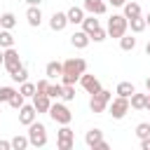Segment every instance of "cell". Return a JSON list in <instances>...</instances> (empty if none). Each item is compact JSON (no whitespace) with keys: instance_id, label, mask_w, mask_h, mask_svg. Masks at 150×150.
I'll return each instance as SVG.
<instances>
[{"instance_id":"60d3db41","label":"cell","mask_w":150,"mask_h":150,"mask_svg":"<svg viewBox=\"0 0 150 150\" xmlns=\"http://www.w3.org/2000/svg\"><path fill=\"white\" fill-rule=\"evenodd\" d=\"M143 19H145V23H148V26H150V12H148V14H145V16H143Z\"/></svg>"},{"instance_id":"e0dca14e","label":"cell","mask_w":150,"mask_h":150,"mask_svg":"<svg viewBox=\"0 0 150 150\" xmlns=\"http://www.w3.org/2000/svg\"><path fill=\"white\" fill-rule=\"evenodd\" d=\"M61 73H63V63H59V61H49V63L45 66V75H47L49 80H59Z\"/></svg>"},{"instance_id":"603a6c76","label":"cell","mask_w":150,"mask_h":150,"mask_svg":"<svg viewBox=\"0 0 150 150\" xmlns=\"http://www.w3.org/2000/svg\"><path fill=\"white\" fill-rule=\"evenodd\" d=\"M122 7H124V16H127V19H131V16H141V5H138V2H129V0H127Z\"/></svg>"},{"instance_id":"d6986e66","label":"cell","mask_w":150,"mask_h":150,"mask_svg":"<svg viewBox=\"0 0 150 150\" xmlns=\"http://www.w3.org/2000/svg\"><path fill=\"white\" fill-rule=\"evenodd\" d=\"M145 103H148V94H138V91H134V94L129 96V105H131L134 110H145Z\"/></svg>"},{"instance_id":"7c38bea8","label":"cell","mask_w":150,"mask_h":150,"mask_svg":"<svg viewBox=\"0 0 150 150\" xmlns=\"http://www.w3.org/2000/svg\"><path fill=\"white\" fill-rule=\"evenodd\" d=\"M82 9H84V12H89V14H96V16H101V14H105L108 5H105V0H84Z\"/></svg>"},{"instance_id":"ac0fdd59","label":"cell","mask_w":150,"mask_h":150,"mask_svg":"<svg viewBox=\"0 0 150 150\" xmlns=\"http://www.w3.org/2000/svg\"><path fill=\"white\" fill-rule=\"evenodd\" d=\"M127 28H131V33H143V30L148 28V23H145V19H143V14H141V16L127 19Z\"/></svg>"},{"instance_id":"8992f818","label":"cell","mask_w":150,"mask_h":150,"mask_svg":"<svg viewBox=\"0 0 150 150\" xmlns=\"http://www.w3.org/2000/svg\"><path fill=\"white\" fill-rule=\"evenodd\" d=\"M129 98H124V96H115V98H110V103H108V112L112 115V120H124V115L129 112Z\"/></svg>"},{"instance_id":"2e32d148","label":"cell","mask_w":150,"mask_h":150,"mask_svg":"<svg viewBox=\"0 0 150 150\" xmlns=\"http://www.w3.org/2000/svg\"><path fill=\"white\" fill-rule=\"evenodd\" d=\"M89 35L84 33V30H75L73 35H70V45L75 47V49H84V47H89Z\"/></svg>"},{"instance_id":"44dd1931","label":"cell","mask_w":150,"mask_h":150,"mask_svg":"<svg viewBox=\"0 0 150 150\" xmlns=\"http://www.w3.org/2000/svg\"><path fill=\"white\" fill-rule=\"evenodd\" d=\"M66 16H68V23H82V19H84V9L73 5V7L66 12Z\"/></svg>"},{"instance_id":"3957f363","label":"cell","mask_w":150,"mask_h":150,"mask_svg":"<svg viewBox=\"0 0 150 150\" xmlns=\"http://www.w3.org/2000/svg\"><path fill=\"white\" fill-rule=\"evenodd\" d=\"M110 98H112V91H108V89L101 87L96 94H91V98H89V110H91V112H103V110L108 108Z\"/></svg>"},{"instance_id":"6da1fadb","label":"cell","mask_w":150,"mask_h":150,"mask_svg":"<svg viewBox=\"0 0 150 150\" xmlns=\"http://www.w3.org/2000/svg\"><path fill=\"white\" fill-rule=\"evenodd\" d=\"M87 73V61L75 56V59H66L63 61V73H61V82L63 84H75L80 80V75Z\"/></svg>"},{"instance_id":"ab89813d","label":"cell","mask_w":150,"mask_h":150,"mask_svg":"<svg viewBox=\"0 0 150 150\" xmlns=\"http://www.w3.org/2000/svg\"><path fill=\"white\" fill-rule=\"evenodd\" d=\"M26 2H28V5H40L42 0H26Z\"/></svg>"},{"instance_id":"52a82bcc","label":"cell","mask_w":150,"mask_h":150,"mask_svg":"<svg viewBox=\"0 0 150 150\" xmlns=\"http://www.w3.org/2000/svg\"><path fill=\"white\" fill-rule=\"evenodd\" d=\"M75 143V131L68 124H61V129L56 131V148L59 150H73Z\"/></svg>"},{"instance_id":"d6a6232c","label":"cell","mask_w":150,"mask_h":150,"mask_svg":"<svg viewBox=\"0 0 150 150\" xmlns=\"http://www.w3.org/2000/svg\"><path fill=\"white\" fill-rule=\"evenodd\" d=\"M14 94H16V89H14V87H0V103H7Z\"/></svg>"},{"instance_id":"f6af8a7d","label":"cell","mask_w":150,"mask_h":150,"mask_svg":"<svg viewBox=\"0 0 150 150\" xmlns=\"http://www.w3.org/2000/svg\"><path fill=\"white\" fill-rule=\"evenodd\" d=\"M145 110H150V91H148V103H145Z\"/></svg>"},{"instance_id":"d590c367","label":"cell","mask_w":150,"mask_h":150,"mask_svg":"<svg viewBox=\"0 0 150 150\" xmlns=\"http://www.w3.org/2000/svg\"><path fill=\"white\" fill-rule=\"evenodd\" d=\"M47 87H49V77L38 80V84H35V94H47Z\"/></svg>"},{"instance_id":"ba28073f","label":"cell","mask_w":150,"mask_h":150,"mask_svg":"<svg viewBox=\"0 0 150 150\" xmlns=\"http://www.w3.org/2000/svg\"><path fill=\"white\" fill-rule=\"evenodd\" d=\"M84 143H87L91 150H108V148H110L108 141L103 138V131H101V129H89V131L84 134Z\"/></svg>"},{"instance_id":"ffe728a7","label":"cell","mask_w":150,"mask_h":150,"mask_svg":"<svg viewBox=\"0 0 150 150\" xmlns=\"http://www.w3.org/2000/svg\"><path fill=\"white\" fill-rule=\"evenodd\" d=\"M96 28H101V21L96 19V14H89V16H84L82 19V30L89 35V33H94Z\"/></svg>"},{"instance_id":"5b68a950","label":"cell","mask_w":150,"mask_h":150,"mask_svg":"<svg viewBox=\"0 0 150 150\" xmlns=\"http://www.w3.org/2000/svg\"><path fill=\"white\" fill-rule=\"evenodd\" d=\"M47 115H49L56 124H70V120H73V112L68 110V105H66V103H59V101L49 105V112H47Z\"/></svg>"},{"instance_id":"cb8c5ba5","label":"cell","mask_w":150,"mask_h":150,"mask_svg":"<svg viewBox=\"0 0 150 150\" xmlns=\"http://www.w3.org/2000/svg\"><path fill=\"white\" fill-rule=\"evenodd\" d=\"M16 26V16L12 14V12H5V14H0V28H7V30H12Z\"/></svg>"},{"instance_id":"d4e9b609","label":"cell","mask_w":150,"mask_h":150,"mask_svg":"<svg viewBox=\"0 0 150 150\" xmlns=\"http://www.w3.org/2000/svg\"><path fill=\"white\" fill-rule=\"evenodd\" d=\"M134 91H136V87H134L131 82H120L117 89H115V94H117V96H124V98H129Z\"/></svg>"},{"instance_id":"8d00e7d4","label":"cell","mask_w":150,"mask_h":150,"mask_svg":"<svg viewBox=\"0 0 150 150\" xmlns=\"http://www.w3.org/2000/svg\"><path fill=\"white\" fill-rule=\"evenodd\" d=\"M141 150H150V136L141 138Z\"/></svg>"},{"instance_id":"5bb4252c","label":"cell","mask_w":150,"mask_h":150,"mask_svg":"<svg viewBox=\"0 0 150 150\" xmlns=\"http://www.w3.org/2000/svg\"><path fill=\"white\" fill-rule=\"evenodd\" d=\"M66 26H68V16H66V12H54L52 19H49V28L59 33V30H63Z\"/></svg>"},{"instance_id":"f546056e","label":"cell","mask_w":150,"mask_h":150,"mask_svg":"<svg viewBox=\"0 0 150 150\" xmlns=\"http://www.w3.org/2000/svg\"><path fill=\"white\" fill-rule=\"evenodd\" d=\"M9 77H12L14 82H19V84H21V82H26V80H28V68H26V66H21V68H19V70H14Z\"/></svg>"},{"instance_id":"f35d334b","label":"cell","mask_w":150,"mask_h":150,"mask_svg":"<svg viewBox=\"0 0 150 150\" xmlns=\"http://www.w3.org/2000/svg\"><path fill=\"white\" fill-rule=\"evenodd\" d=\"M108 2H110V5H112V7H122V5H124V2H127V0H108Z\"/></svg>"},{"instance_id":"e575fe53","label":"cell","mask_w":150,"mask_h":150,"mask_svg":"<svg viewBox=\"0 0 150 150\" xmlns=\"http://www.w3.org/2000/svg\"><path fill=\"white\" fill-rule=\"evenodd\" d=\"M105 38H108V33H105L103 28H96L94 33H89V40H94V42H103Z\"/></svg>"},{"instance_id":"4fadbf2b","label":"cell","mask_w":150,"mask_h":150,"mask_svg":"<svg viewBox=\"0 0 150 150\" xmlns=\"http://www.w3.org/2000/svg\"><path fill=\"white\" fill-rule=\"evenodd\" d=\"M26 19H28V26L38 28L42 23V12H40V5H28L26 9Z\"/></svg>"},{"instance_id":"f1b7e54d","label":"cell","mask_w":150,"mask_h":150,"mask_svg":"<svg viewBox=\"0 0 150 150\" xmlns=\"http://www.w3.org/2000/svg\"><path fill=\"white\" fill-rule=\"evenodd\" d=\"M30 143H28V136H14L12 138V150H26Z\"/></svg>"},{"instance_id":"8fae6325","label":"cell","mask_w":150,"mask_h":150,"mask_svg":"<svg viewBox=\"0 0 150 150\" xmlns=\"http://www.w3.org/2000/svg\"><path fill=\"white\" fill-rule=\"evenodd\" d=\"M80 84H82V89H84L87 94H96V91L101 89L98 77H96V75H87V73H82V75H80Z\"/></svg>"},{"instance_id":"7a4b0ae2","label":"cell","mask_w":150,"mask_h":150,"mask_svg":"<svg viewBox=\"0 0 150 150\" xmlns=\"http://www.w3.org/2000/svg\"><path fill=\"white\" fill-rule=\"evenodd\" d=\"M28 143L33 148H45L47 145V127L42 122H30L28 124Z\"/></svg>"},{"instance_id":"836d02e7","label":"cell","mask_w":150,"mask_h":150,"mask_svg":"<svg viewBox=\"0 0 150 150\" xmlns=\"http://www.w3.org/2000/svg\"><path fill=\"white\" fill-rule=\"evenodd\" d=\"M136 136H138V138L150 136V122H141V124L136 127Z\"/></svg>"},{"instance_id":"83f0119b","label":"cell","mask_w":150,"mask_h":150,"mask_svg":"<svg viewBox=\"0 0 150 150\" xmlns=\"http://www.w3.org/2000/svg\"><path fill=\"white\" fill-rule=\"evenodd\" d=\"M19 94H23L26 98H33V96H35V84H33V82H28V80H26V82H21Z\"/></svg>"},{"instance_id":"4316f807","label":"cell","mask_w":150,"mask_h":150,"mask_svg":"<svg viewBox=\"0 0 150 150\" xmlns=\"http://www.w3.org/2000/svg\"><path fill=\"white\" fill-rule=\"evenodd\" d=\"M61 91H63L61 82H49V87H47V96L49 98H61Z\"/></svg>"},{"instance_id":"4dcf8cb0","label":"cell","mask_w":150,"mask_h":150,"mask_svg":"<svg viewBox=\"0 0 150 150\" xmlns=\"http://www.w3.org/2000/svg\"><path fill=\"white\" fill-rule=\"evenodd\" d=\"M7 103H9V105H12L14 110H19V108H21V105L26 103V96H23V94H19V89H16V94H14V96H12V98H9Z\"/></svg>"},{"instance_id":"30bf717a","label":"cell","mask_w":150,"mask_h":150,"mask_svg":"<svg viewBox=\"0 0 150 150\" xmlns=\"http://www.w3.org/2000/svg\"><path fill=\"white\" fill-rule=\"evenodd\" d=\"M35 117H38V110L33 108V103H23L19 108V124L28 127L30 122H35Z\"/></svg>"},{"instance_id":"277c9868","label":"cell","mask_w":150,"mask_h":150,"mask_svg":"<svg viewBox=\"0 0 150 150\" xmlns=\"http://www.w3.org/2000/svg\"><path fill=\"white\" fill-rule=\"evenodd\" d=\"M105 33H108L110 38H117V40H120V38L127 33V16H124V14H112V16L108 19Z\"/></svg>"},{"instance_id":"9c48e42d","label":"cell","mask_w":150,"mask_h":150,"mask_svg":"<svg viewBox=\"0 0 150 150\" xmlns=\"http://www.w3.org/2000/svg\"><path fill=\"white\" fill-rule=\"evenodd\" d=\"M2 66L7 68V73H9V75L23 66V63H21V56H19V52H16L14 47H7V49H5V59H2Z\"/></svg>"},{"instance_id":"7bdbcfd3","label":"cell","mask_w":150,"mask_h":150,"mask_svg":"<svg viewBox=\"0 0 150 150\" xmlns=\"http://www.w3.org/2000/svg\"><path fill=\"white\" fill-rule=\"evenodd\" d=\"M145 54L150 56V40H148V45H145Z\"/></svg>"},{"instance_id":"74e56055","label":"cell","mask_w":150,"mask_h":150,"mask_svg":"<svg viewBox=\"0 0 150 150\" xmlns=\"http://www.w3.org/2000/svg\"><path fill=\"white\" fill-rule=\"evenodd\" d=\"M0 150H12V141H0Z\"/></svg>"},{"instance_id":"9a60e30c","label":"cell","mask_w":150,"mask_h":150,"mask_svg":"<svg viewBox=\"0 0 150 150\" xmlns=\"http://www.w3.org/2000/svg\"><path fill=\"white\" fill-rule=\"evenodd\" d=\"M49 105H52V98L47 94H35L33 96V108L38 110V115L40 112H49Z\"/></svg>"},{"instance_id":"484cf974","label":"cell","mask_w":150,"mask_h":150,"mask_svg":"<svg viewBox=\"0 0 150 150\" xmlns=\"http://www.w3.org/2000/svg\"><path fill=\"white\" fill-rule=\"evenodd\" d=\"M134 47H136V38H134V35H127V33H124V35L120 38V49H124V52H131Z\"/></svg>"},{"instance_id":"b9f144b4","label":"cell","mask_w":150,"mask_h":150,"mask_svg":"<svg viewBox=\"0 0 150 150\" xmlns=\"http://www.w3.org/2000/svg\"><path fill=\"white\" fill-rule=\"evenodd\" d=\"M145 89L150 91V77H145Z\"/></svg>"},{"instance_id":"7402d4cb","label":"cell","mask_w":150,"mask_h":150,"mask_svg":"<svg viewBox=\"0 0 150 150\" xmlns=\"http://www.w3.org/2000/svg\"><path fill=\"white\" fill-rule=\"evenodd\" d=\"M7 47H14V35L12 30L0 28V49H7Z\"/></svg>"},{"instance_id":"1f68e13d","label":"cell","mask_w":150,"mask_h":150,"mask_svg":"<svg viewBox=\"0 0 150 150\" xmlns=\"http://www.w3.org/2000/svg\"><path fill=\"white\" fill-rule=\"evenodd\" d=\"M61 84H63V82H61ZM61 98H63V101H73V98H75V84H63Z\"/></svg>"},{"instance_id":"ee69618b","label":"cell","mask_w":150,"mask_h":150,"mask_svg":"<svg viewBox=\"0 0 150 150\" xmlns=\"http://www.w3.org/2000/svg\"><path fill=\"white\" fill-rule=\"evenodd\" d=\"M2 59H5V49H0V66H2Z\"/></svg>"}]
</instances>
